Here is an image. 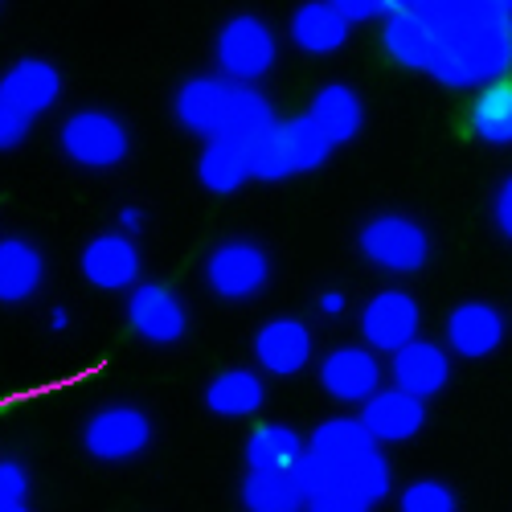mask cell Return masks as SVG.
<instances>
[{
    "label": "cell",
    "instance_id": "obj_1",
    "mask_svg": "<svg viewBox=\"0 0 512 512\" xmlns=\"http://www.w3.org/2000/svg\"><path fill=\"white\" fill-rule=\"evenodd\" d=\"M512 70V17L496 9H476L447 21L443 50L431 66V74L443 87L467 91L500 82Z\"/></svg>",
    "mask_w": 512,
    "mask_h": 512
},
{
    "label": "cell",
    "instance_id": "obj_2",
    "mask_svg": "<svg viewBox=\"0 0 512 512\" xmlns=\"http://www.w3.org/2000/svg\"><path fill=\"white\" fill-rule=\"evenodd\" d=\"M332 152H336V144L308 115H300V119L275 123L271 132L259 140V148H254V156H250V173L259 181H287V177L324 168Z\"/></svg>",
    "mask_w": 512,
    "mask_h": 512
},
{
    "label": "cell",
    "instance_id": "obj_3",
    "mask_svg": "<svg viewBox=\"0 0 512 512\" xmlns=\"http://www.w3.org/2000/svg\"><path fill=\"white\" fill-rule=\"evenodd\" d=\"M213 58H218V70L222 78L230 82H259L263 74H271L275 58H279V41H275V29L263 21V17H230L222 29H218V41H213Z\"/></svg>",
    "mask_w": 512,
    "mask_h": 512
},
{
    "label": "cell",
    "instance_id": "obj_4",
    "mask_svg": "<svg viewBox=\"0 0 512 512\" xmlns=\"http://www.w3.org/2000/svg\"><path fill=\"white\" fill-rule=\"evenodd\" d=\"M361 254L390 275H418L431 263V234L406 213H381L361 226Z\"/></svg>",
    "mask_w": 512,
    "mask_h": 512
},
{
    "label": "cell",
    "instance_id": "obj_5",
    "mask_svg": "<svg viewBox=\"0 0 512 512\" xmlns=\"http://www.w3.org/2000/svg\"><path fill=\"white\" fill-rule=\"evenodd\" d=\"M62 152L74 164L103 173V168H115V164L127 160V152H132V136H127V127L115 115L82 107L62 123Z\"/></svg>",
    "mask_w": 512,
    "mask_h": 512
},
{
    "label": "cell",
    "instance_id": "obj_6",
    "mask_svg": "<svg viewBox=\"0 0 512 512\" xmlns=\"http://www.w3.org/2000/svg\"><path fill=\"white\" fill-rule=\"evenodd\" d=\"M205 283L218 300L246 304L271 283V259L259 242H222L205 259Z\"/></svg>",
    "mask_w": 512,
    "mask_h": 512
},
{
    "label": "cell",
    "instance_id": "obj_7",
    "mask_svg": "<svg viewBox=\"0 0 512 512\" xmlns=\"http://www.w3.org/2000/svg\"><path fill=\"white\" fill-rule=\"evenodd\" d=\"M152 443V422L136 406H103L82 426V447L103 463H127Z\"/></svg>",
    "mask_w": 512,
    "mask_h": 512
},
{
    "label": "cell",
    "instance_id": "obj_8",
    "mask_svg": "<svg viewBox=\"0 0 512 512\" xmlns=\"http://www.w3.org/2000/svg\"><path fill=\"white\" fill-rule=\"evenodd\" d=\"M127 328L148 345H177L189 332V312L181 295L164 283H140L127 295Z\"/></svg>",
    "mask_w": 512,
    "mask_h": 512
},
{
    "label": "cell",
    "instance_id": "obj_9",
    "mask_svg": "<svg viewBox=\"0 0 512 512\" xmlns=\"http://www.w3.org/2000/svg\"><path fill=\"white\" fill-rule=\"evenodd\" d=\"M443 33H447V21L431 17V13H390L386 17V29H381V46L386 54L406 66V70H426L431 74L439 50H443Z\"/></svg>",
    "mask_w": 512,
    "mask_h": 512
},
{
    "label": "cell",
    "instance_id": "obj_10",
    "mask_svg": "<svg viewBox=\"0 0 512 512\" xmlns=\"http://www.w3.org/2000/svg\"><path fill=\"white\" fill-rule=\"evenodd\" d=\"M320 386L328 398L345 406H365L381 390V361L373 349L361 345H340L320 361Z\"/></svg>",
    "mask_w": 512,
    "mask_h": 512
},
{
    "label": "cell",
    "instance_id": "obj_11",
    "mask_svg": "<svg viewBox=\"0 0 512 512\" xmlns=\"http://www.w3.org/2000/svg\"><path fill=\"white\" fill-rule=\"evenodd\" d=\"M422 312L414 304V295L406 291H377L373 300L361 308V336L369 340V349L398 353L410 340H418Z\"/></svg>",
    "mask_w": 512,
    "mask_h": 512
},
{
    "label": "cell",
    "instance_id": "obj_12",
    "mask_svg": "<svg viewBox=\"0 0 512 512\" xmlns=\"http://www.w3.org/2000/svg\"><path fill=\"white\" fill-rule=\"evenodd\" d=\"M234 87H238V82H230V78H222V74L189 78L185 87L177 91V99H173V111H177V119L189 127V132L213 140V136L226 132L230 103H234Z\"/></svg>",
    "mask_w": 512,
    "mask_h": 512
},
{
    "label": "cell",
    "instance_id": "obj_13",
    "mask_svg": "<svg viewBox=\"0 0 512 512\" xmlns=\"http://www.w3.org/2000/svg\"><path fill=\"white\" fill-rule=\"evenodd\" d=\"M78 271L99 291H127L140 279V250L127 234H99L82 246Z\"/></svg>",
    "mask_w": 512,
    "mask_h": 512
},
{
    "label": "cell",
    "instance_id": "obj_14",
    "mask_svg": "<svg viewBox=\"0 0 512 512\" xmlns=\"http://www.w3.org/2000/svg\"><path fill=\"white\" fill-rule=\"evenodd\" d=\"M254 361L275 377H295L312 361V328L295 316L267 320L254 336Z\"/></svg>",
    "mask_w": 512,
    "mask_h": 512
},
{
    "label": "cell",
    "instance_id": "obj_15",
    "mask_svg": "<svg viewBox=\"0 0 512 512\" xmlns=\"http://www.w3.org/2000/svg\"><path fill=\"white\" fill-rule=\"evenodd\" d=\"M58 95H62V74L46 58H21L0 74V99L21 107L29 119L46 115L58 103Z\"/></svg>",
    "mask_w": 512,
    "mask_h": 512
},
{
    "label": "cell",
    "instance_id": "obj_16",
    "mask_svg": "<svg viewBox=\"0 0 512 512\" xmlns=\"http://www.w3.org/2000/svg\"><path fill=\"white\" fill-rule=\"evenodd\" d=\"M365 431L373 435V443H406L426 426V406L422 398L406 394V390H377L365 410H361Z\"/></svg>",
    "mask_w": 512,
    "mask_h": 512
},
{
    "label": "cell",
    "instance_id": "obj_17",
    "mask_svg": "<svg viewBox=\"0 0 512 512\" xmlns=\"http://www.w3.org/2000/svg\"><path fill=\"white\" fill-rule=\"evenodd\" d=\"M504 332H508V324L492 304H459L447 316V345L467 361L496 353L504 345Z\"/></svg>",
    "mask_w": 512,
    "mask_h": 512
},
{
    "label": "cell",
    "instance_id": "obj_18",
    "mask_svg": "<svg viewBox=\"0 0 512 512\" xmlns=\"http://www.w3.org/2000/svg\"><path fill=\"white\" fill-rule=\"evenodd\" d=\"M349 25H353V21L340 13L332 0H304V5L291 13L287 33H291V41H295V46H300L304 54L324 58V54H336V50L349 41Z\"/></svg>",
    "mask_w": 512,
    "mask_h": 512
},
{
    "label": "cell",
    "instance_id": "obj_19",
    "mask_svg": "<svg viewBox=\"0 0 512 512\" xmlns=\"http://www.w3.org/2000/svg\"><path fill=\"white\" fill-rule=\"evenodd\" d=\"M308 119L320 127V132L340 148L361 136L365 127V103L353 87H345V82H324V87L316 91L312 107H308Z\"/></svg>",
    "mask_w": 512,
    "mask_h": 512
},
{
    "label": "cell",
    "instance_id": "obj_20",
    "mask_svg": "<svg viewBox=\"0 0 512 512\" xmlns=\"http://www.w3.org/2000/svg\"><path fill=\"white\" fill-rule=\"evenodd\" d=\"M447 377H451V361L431 340H410L406 349L394 353V386L422 402L439 394L447 386Z\"/></svg>",
    "mask_w": 512,
    "mask_h": 512
},
{
    "label": "cell",
    "instance_id": "obj_21",
    "mask_svg": "<svg viewBox=\"0 0 512 512\" xmlns=\"http://www.w3.org/2000/svg\"><path fill=\"white\" fill-rule=\"evenodd\" d=\"M46 279V259L29 238H0V304H29Z\"/></svg>",
    "mask_w": 512,
    "mask_h": 512
},
{
    "label": "cell",
    "instance_id": "obj_22",
    "mask_svg": "<svg viewBox=\"0 0 512 512\" xmlns=\"http://www.w3.org/2000/svg\"><path fill=\"white\" fill-rule=\"evenodd\" d=\"M250 177H254V173H250V148H246V144H238V140H230V136H213V140L205 144V152H201V160H197V181H201L209 193L226 197V193L242 189Z\"/></svg>",
    "mask_w": 512,
    "mask_h": 512
},
{
    "label": "cell",
    "instance_id": "obj_23",
    "mask_svg": "<svg viewBox=\"0 0 512 512\" xmlns=\"http://www.w3.org/2000/svg\"><path fill=\"white\" fill-rule=\"evenodd\" d=\"M308 447L320 451L340 476H345L353 463H361L369 451H377V443H373V435L365 431L361 418H328V422H320Z\"/></svg>",
    "mask_w": 512,
    "mask_h": 512
},
{
    "label": "cell",
    "instance_id": "obj_24",
    "mask_svg": "<svg viewBox=\"0 0 512 512\" xmlns=\"http://www.w3.org/2000/svg\"><path fill=\"white\" fill-rule=\"evenodd\" d=\"M263 402H267L263 377L250 373V369H226L205 386V406L213 414H222V418H246Z\"/></svg>",
    "mask_w": 512,
    "mask_h": 512
},
{
    "label": "cell",
    "instance_id": "obj_25",
    "mask_svg": "<svg viewBox=\"0 0 512 512\" xmlns=\"http://www.w3.org/2000/svg\"><path fill=\"white\" fill-rule=\"evenodd\" d=\"M308 451V443L283 422H267L246 439V467L250 472H283L291 476L295 459Z\"/></svg>",
    "mask_w": 512,
    "mask_h": 512
},
{
    "label": "cell",
    "instance_id": "obj_26",
    "mask_svg": "<svg viewBox=\"0 0 512 512\" xmlns=\"http://www.w3.org/2000/svg\"><path fill=\"white\" fill-rule=\"evenodd\" d=\"M275 123H279V119H275L271 103H267L259 91H254V87L238 82V87H234V103H230V119H226V132H222V136H230V140L246 144V148H250V156H254L259 140L271 132Z\"/></svg>",
    "mask_w": 512,
    "mask_h": 512
},
{
    "label": "cell",
    "instance_id": "obj_27",
    "mask_svg": "<svg viewBox=\"0 0 512 512\" xmlns=\"http://www.w3.org/2000/svg\"><path fill=\"white\" fill-rule=\"evenodd\" d=\"M476 136L492 148H512V82H488L472 107Z\"/></svg>",
    "mask_w": 512,
    "mask_h": 512
},
{
    "label": "cell",
    "instance_id": "obj_28",
    "mask_svg": "<svg viewBox=\"0 0 512 512\" xmlns=\"http://www.w3.org/2000/svg\"><path fill=\"white\" fill-rule=\"evenodd\" d=\"M246 512H304V496L283 472H246L242 480Z\"/></svg>",
    "mask_w": 512,
    "mask_h": 512
},
{
    "label": "cell",
    "instance_id": "obj_29",
    "mask_svg": "<svg viewBox=\"0 0 512 512\" xmlns=\"http://www.w3.org/2000/svg\"><path fill=\"white\" fill-rule=\"evenodd\" d=\"M345 480H349V488L373 508V504H381L390 496V484H394V476H390V463L381 459L377 451H369L361 463H353L349 472H345Z\"/></svg>",
    "mask_w": 512,
    "mask_h": 512
},
{
    "label": "cell",
    "instance_id": "obj_30",
    "mask_svg": "<svg viewBox=\"0 0 512 512\" xmlns=\"http://www.w3.org/2000/svg\"><path fill=\"white\" fill-rule=\"evenodd\" d=\"M402 512H459V500L443 480H414L402 492Z\"/></svg>",
    "mask_w": 512,
    "mask_h": 512
},
{
    "label": "cell",
    "instance_id": "obj_31",
    "mask_svg": "<svg viewBox=\"0 0 512 512\" xmlns=\"http://www.w3.org/2000/svg\"><path fill=\"white\" fill-rule=\"evenodd\" d=\"M291 480H295V488H300V496L308 500L312 492H320V488H328L332 480H340V472H336V467H332L320 451H312V447H308L300 459H295Z\"/></svg>",
    "mask_w": 512,
    "mask_h": 512
},
{
    "label": "cell",
    "instance_id": "obj_32",
    "mask_svg": "<svg viewBox=\"0 0 512 512\" xmlns=\"http://www.w3.org/2000/svg\"><path fill=\"white\" fill-rule=\"evenodd\" d=\"M304 512H369V504L349 488L345 476H340V480H332L328 488L312 492V496L304 500Z\"/></svg>",
    "mask_w": 512,
    "mask_h": 512
},
{
    "label": "cell",
    "instance_id": "obj_33",
    "mask_svg": "<svg viewBox=\"0 0 512 512\" xmlns=\"http://www.w3.org/2000/svg\"><path fill=\"white\" fill-rule=\"evenodd\" d=\"M29 127H33V119L21 107H13L9 99H0V152L17 148L29 136Z\"/></svg>",
    "mask_w": 512,
    "mask_h": 512
},
{
    "label": "cell",
    "instance_id": "obj_34",
    "mask_svg": "<svg viewBox=\"0 0 512 512\" xmlns=\"http://www.w3.org/2000/svg\"><path fill=\"white\" fill-rule=\"evenodd\" d=\"M25 496H29V472L17 459H0V500L25 504Z\"/></svg>",
    "mask_w": 512,
    "mask_h": 512
},
{
    "label": "cell",
    "instance_id": "obj_35",
    "mask_svg": "<svg viewBox=\"0 0 512 512\" xmlns=\"http://www.w3.org/2000/svg\"><path fill=\"white\" fill-rule=\"evenodd\" d=\"M332 5L345 13L349 21H377V17H390V0H332Z\"/></svg>",
    "mask_w": 512,
    "mask_h": 512
},
{
    "label": "cell",
    "instance_id": "obj_36",
    "mask_svg": "<svg viewBox=\"0 0 512 512\" xmlns=\"http://www.w3.org/2000/svg\"><path fill=\"white\" fill-rule=\"evenodd\" d=\"M492 213H496V230H500V234L512 242V177H504V181H500Z\"/></svg>",
    "mask_w": 512,
    "mask_h": 512
},
{
    "label": "cell",
    "instance_id": "obj_37",
    "mask_svg": "<svg viewBox=\"0 0 512 512\" xmlns=\"http://www.w3.org/2000/svg\"><path fill=\"white\" fill-rule=\"evenodd\" d=\"M316 304H320L324 316H336V312H345V295H340V291H324Z\"/></svg>",
    "mask_w": 512,
    "mask_h": 512
},
{
    "label": "cell",
    "instance_id": "obj_38",
    "mask_svg": "<svg viewBox=\"0 0 512 512\" xmlns=\"http://www.w3.org/2000/svg\"><path fill=\"white\" fill-rule=\"evenodd\" d=\"M119 226H127V230L140 226V209H123V213H119Z\"/></svg>",
    "mask_w": 512,
    "mask_h": 512
},
{
    "label": "cell",
    "instance_id": "obj_39",
    "mask_svg": "<svg viewBox=\"0 0 512 512\" xmlns=\"http://www.w3.org/2000/svg\"><path fill=\"white\" fill-rule=\"evenodd\" d=\"M484 9H496V13H508L512 17V0H480Z\"/></svg>",
    "mask_w": 512,
    "mask_h": 512
}]
</instances>
